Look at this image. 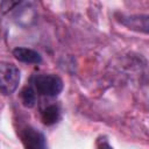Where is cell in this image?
Returning a JSON list of instances; mask_svg holds the SVG:
<instances>
[{
	"mask_svg": "<svg viewBox=\"0 0 149 149\" xmlns=\"http://www.w3.org/2000/svg\"><path fill=\"white\" fill-rule=\"evenodd\" d=\"M34 90L45 97H57L63 91V80L52 73H40L33 77Z\"/></svg>",
	"mask_w": 149,
	"mask_h": 149,
	"instance_id": "obj_1",
	"label": "cell"
},
{
	"mask_svg": "<svg viewBox=\"0 0 149 149\" xmlns=\"http://www.w3.org/2000/svg\"><path fill=\"white\" fill-rule=\"evenodd\" d=\"M20 84V70L13 63L0 62V93L9 95Z\"/></svg>",
	"mask_w": 149,
	"mask_h": 149,
	"instance_id": "obj_2",
	"label": "cell"
},
{
	"mask_svg": "<svg viewBox=\"0 0 149 149\" xmlns=\"http://www.w3.org/2000/svg\"><path fill=\"white\" fill-rule=\"evenodd\" d=\"M21 139L24 149H48L47 140L43 133L31 126H27L22 129Z\"/></svg>",
	"mask_w": 149,
	"mask_h": 149,
	"instance_id": "obj_3",
	"label": "cell"
},
{
	"mask_svg": "<svg viewBox=\"0 0 149 149\" xmlns=\"http://www.w3.org/2000/svg\"><path fill=\"white\" fill-rule=\"evenodd\" d=\"M13 56L22 63L26 64H40L42 62V56L34 49L17 47L13 50Z\"/></svg>",
	"mask_w": 149,
	"mask_h": 149,
	"instance_id": "obj_4",
	"label": "cell"
},
{
	"mask_svg": "<svg viewBox=\"0 0 149 149\" xmlns=\"http://www.w3.org/2000/svg\"><path fill=\"white\" fill-rule=\"evenodd\" d=\"M121 22L127 26L129 29H134L137 31L148 33V15H130L122 16Z\"/></svg>",
	"mask_w": 149,
	"mask_h": 149,
	"instance_id": "obj_5",
	"label": "cell"
},
{
	"mask_svg": "<svg viewBox=\"0 0 149 149\" xmlns=\"http://www.w3.org/2000/svg\"><path fill=\"white\" fill-rule=\"evenodd\" d=\"M61 118V109L56 104H50L41 111V120L47 126L55 125Z\"/></svg>",
	"mask_w": 149,
	"mask_h": 149,
	"instance_id": "obj_6",
	"label": "cell"
},
{
	"mask_svg": "<svg viewBox=\"0 0 149 149\" xmlns=\"http://www.w3.org/2000/svg\"><path fill=\"white\" fill-rule=\"evenodd\" d=\"M20 99L24 107L31 108L36 104V91L31 86H24L20 92Z\"/></svg>",
	"mask_w": 149,
	"mask_h": 149,
	"instance_id": "obj_7",
	"label": "cell"
},
{
	"mask_svg": "<svg viewBox=\"0 0 149 149\" xmlns=\"http://www.w3.org/2000/svg\"><path fill=\"white\" fill-rule=\"evenodd\" d=\"M99 149H113V148L108 144V142L102 141V142H100V144H99Z\"/></svg>",
	"mask_w": 149,
	"mask_h": 149,
	"instance_id": "obj_8",
	"label": "cell"
}]
</instances>
